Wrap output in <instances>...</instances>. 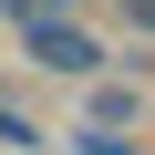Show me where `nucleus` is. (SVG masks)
Masks as SVG:
<instances>
[{"instance_id":"nucleus-1","label":"nucleus","mask_w":155,"mask_h":155,"mask_svg":"<svg viewBox=\"0 0 155 155\" xmlns=\"http://www.w3.org/2000/svg\"><path fill=\"white\" fill-rule=\"evenodd\" d=\"M21 41H31V62H41V72H62V83H93V72L114 62V52H104V31H93V21H72V11L21 21Z\"/></svg>"},{"instance_id":"nucleus-2","label":"nucleus","mask_w":155,"mask_h":155,"mask_svg":"<svg viewBox=\"0 0 155 155\" xmlns=\"http://www.w3.org/2000/svg\"><path fill=\"white\" fill-rule=\"evenodd\" d=\"M83 124H104V134H134V124H145V93H134V83H93Z\"/></svg>"},{"instance_id":"nucleus-3","label":"nucleus","mask_w":155,"mask_h":155,"mask_svg":"<svg viewBox=\"0 0 155 155\" xmlns=\"http://www.w3.org/2000/svg\"><path fill=\"white\" fill-rule=\"evenodd\" d=\"M62 155H145V145H134V134H104V124H83V134H72Z\"/></svg>"},{"instance_id":"nucleus-4","label":"nucleus","mask_w":155,"mask_h":155,"mask_svg":"<svg viewBox=\"0 0 155 155\" xmlns=\"http://www.w3.org/2000/svg\"><path fill=\"white\" fill-rule=\"evenodd\" d=\"M114 11H124V31H134V41H155V0H114Z\"/></svg>"},{"instance_id":"nucleus-5","label":"nucleus","mask_w":155,"mask_h":155,"mask_svg":"<svg viewBox=\"0 0 155 155\" xmlns=\"http://www.w3.org/2000/svg\"><path fill=\"white\" fill-rule=\"evenodd\" d=\"M0 21H21V0H0Z\"/></svg>"}]
</instances>
